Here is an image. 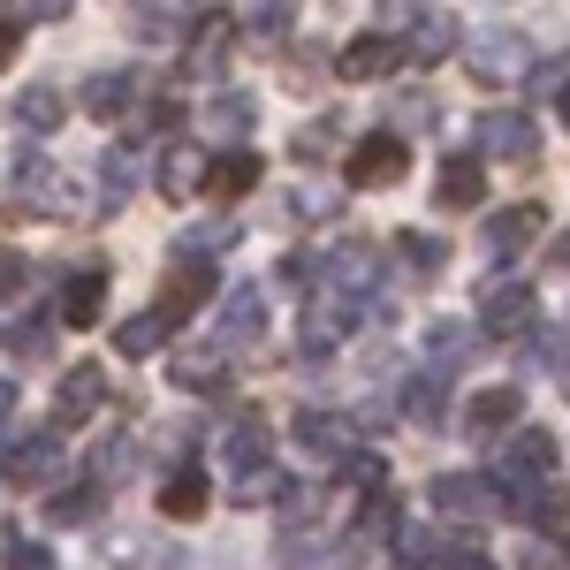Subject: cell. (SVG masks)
Segmentation results:
<instances>
[{
  "mask_svg": "<svg viewBox=\"0 0 570 570\" xmlns=\"http://www.w3.org/2000/svg\"><path fill=\"white\" fill-rule=\"evenodd\" d=\"M532 236H540V206H502V214H487L480 252H487V259H518Z\"/></svg>",
  "mask_w": 570,
  "mask_h": 570,
  "instance_id": "obj_12",
  "label": "cell"
},
{
  "mask_svg": "<svg viewBox=\"0 0 570 570\" xmlns=\"http://www.w3.org/2000/svg\"><path fill=\"white\" fill-rule=\"evenodd\" d=\"M115 556H122V570H190L183 548H160V540H153V548H115Z\"/></svg>",
  "mask_w": 570,
  "mask_h": 570,
  "instance_id": "obj_36",
  "label": "cell"
},
{
  "mask_svg": "<svg viewBox=\"0 0 570 570\" xmlns=\"http://www.w3.org/2000/svg\"><path fill=\"white\" fill-rule=\"evenodd\" d=\"M274 464H259V472H236V502H266V494H274Z\"/></svg>",
  "mask_w": 570,
  "mask_h": 570,
  "instance_id": "obj_42",
  "label": "cell"
},
{
  "mask_svg": "<svg viewBox=\"0 0 570 570\" xmlns=\"http://www.w3.org/2000/svg\"><path fill=\"white\" fill-rule=\"evenodd\" d=\"M61 464H69V456H61V434H31V441L8 449V480L16 487H53Z\"/></svg>",
  "mask_w": 570,
  "mask_h": 570,
  "instance_id": "obj_13",
  "label": "cell"
},
{
  "mask_svg": "<svg viewBox=\"0 0 570 570\" xmlns=\"http://www.w3.org/2000/svg\"><path fill=\"white\" fill-rule=\"evenodd\" d=\"M419 16H434V0H381V23H419Z\"/></svg>",
  "mask_w": 570,
  "mask_h": 570,
  "instance_id": "obj_44",
  "label": "cell"
},
{
  "mask_svg": "<svg viewBox=\"0 0 570 570\" xmlns=\"http://www.w3.org/2000/svg\"><path fill=\"white\" fill-rule=\"evenodd\" d=\"M61 115H69V99H61V85H23V91H16V122H23L31 137L61 130Z\"/></svg>",
  "mask_w": 570,
  "mask_h": 570,
  "instance_id": "obj_26",
  "label": "cell"
},
{
  "mask_svg": "<svg viewBox=\"0 0 570 570\" xmlns=\"http://www.w3.org/2000/svg\"><path fill=\"white\" fill-rule=\"evenodd\" d=\"M395 130H434V99L426 91H403L395 99Z\"/></svg>",
  "mask_w": 570,
  "mask_h": 570,
  "instance_id": "obj_41",
  "label": "cell"
},
{
  "mask_svg": "<svg viewBox=\"0 0 570 570\" xmlns=\"http://www.w3.org/2000/svg\"><path fill=\"white\" fill-rule=\"evenodd\" d=\"M289 8H297V0H252V16H244V23L266 31V39H282V31H289Z\"/></svg>",
  "mask_w": 570,
  "mask_h": 570,
  "instance_id": "obj_40",
  "label": "cell"
},
{
  "mask_svg": "<svg viewBox=\"0 0 570 570\" xmlns=\"http://www.w3.org/2000/svg\"><path fill=\"white\" fill-rule=\"evenodd\" d=\"M389 518H395L389 487H373V502H365V510H357V525H365V532H389Z\"/></svg>",
  "mask_w": 570,
  "mask_h": 570,
  "instance_id": "obj_43",
  "label": "cell"
},
{
  "mask_svg": "<svg viewBox=\"0 0 570 570\" xmlns=\"http://www.w3.org/2000/svg\"><path fill=\"white\" fill-rule=\"evenodd\" d=\"M99 403H107V373L99 365H69L61 373V389H53V434H77L99 419Z\"/></svg>",
  "mask_w": 570,
  "mask_h": 570,
  "instance_id": "obj_6",
  "label": "cell"
},
{
  "mask_svg": "<svg viewBox=\"0 0 570 570\" xmlns=\"http://www.w3.org/2000/svg\"><path fill=\"white\" fill-rule=\"evenodd\" d=\"M220 297V274L206 259H183L176 252V266H168V289H160V320L176 327V320H190V312H206Z\"/></svg>",
  "mask_w": 570,
  "mask_h": 570,
  "instance_id": "obj_5",
  "label": "cell"
},
{
  "mask_svg": "<svg viewBox=\"0 0 570 570\" xmlns=\"http://www.w3.org/2000/svg\"><path fill=\"white\" fill-rule=\"evenodd\" d=\"M206 502H214V487H206V472H190V464L160 480V518H198Z\"/></svg>",
  "mask_w": 570,
  "mask_h": 570,
  "instance_id": "obj_27",
  "label": "cell"
},
{
  "mask_svg": "<svg viewBox=\"0 0 570 570\" xmlns=\"http://www.w3.org/2000/svg\"><path fill=\"white\" fill-rule=\"evenodd\" d=\"M480 327L494 343H525L532 327H540V297H532V282H480Z\"/></svg>",
  "mask_w": 570,
  "mask_h": 570,
  "instance_id": "obj_3",
  "label": "cell"
},
{
  "mask_svg": "<svg viewBox=\"0 0 570 570\" xmlns=\"http://www.w3.org/2000/svg\"><path fill=\"white\" fill-rule=\"evenodd\" d=\"M107 510V487L99 480H77V487H53V525H91Z\"/></svg>",
  "mask_w": 570,
  "mask_h": 570,
  "instance_id": "obj_29",
  "label": "cell"
},
{
  "mask_svg": "<svg viewBox=\"0 0 570 570\" xmlns=\"http://www.w3.org/2000/svg\"><path fill=\"white\" fill-rule=\"evenodd\" d=\"M525 91H532V99H570V53H548V61H532Z\"/></svg>",
  "mask_w": 570,
  "mask_h": 570,
  "instance_id": "obj_35",
  "label": "cell"
},
{
  "mask_svg": "<svg viewBox=\"0 0 570 570\" xmlns=\"http://www.w3.org/2000/svg\"><path fill=\"white\" fill-rule=\"evenodd\" d=\"M69 8H77V0H8L0 16H16V23H61Z\"/></svg>",
  "mask_w": 570,
  "mask_h": 570,
  "instance_id": "obj_39",
  "label": "cell"
},
{
  "mask_svg": "<svg viewBox=\"0 0 570 570\" xmlns=\"http://www.w3.org/2000/svg\"><path fill=\"white\" fill-rule=\"evenodd\" d=\"M456 39H464V31H456V16H419V23H411V39H403V61H419V69H434V61H449V53H456Z\"/></svg>",
  "mask_w": 570,
  "mask_h": 570,
  "instance_id": "obj_21",
  "label": "cell"
},
{
  "mask_svg": "<svg viewBox=\"0 0 570 570\" xmlns=\"http://www.w3.org/2000/svg\"><path fill=\"white\" fill-rule=\"evenodd\" d=\"M434 510H449V518H487V510H502V494H494V480L441 472V480H434Z\"/></svg>",
  "mask_w": 570,
  "mask_h": 570,
  "instance_id": "obj_19",
  "label": "cell"
},
{
  "mask_svg": "<svg viewBox=\"0 0 570 570\" xmlns=\"http://www.w3.org/2000/svg\"><path fill=\"white\" fill-rule=\"evenodd\" d=\"M115 343H122V357H153L160 343H168V320H160V305H153V312H130Z\"/></svg>",
  "mask_w": 570,
  "mask_h": 570,
  "instance_id": "obj_32",
  "label": "cell"
},
{
  "mask_svg": "<svg viewBox=\"0 0 570 570\" xmlns=\"http://www.w3.org/2000/svg\"><path fill=\"white\" fill-rule=\"evenodd\" d=\"M16 31H23V23H16V16H0V69H8V61H16V46H23Z\"/></svg>",
  "mask_w": 570,
  "mask_h": 570,
  "instance_id": "obj_47",
  "label": "cell"
},
{
  "mask_svg": "<svg viewBox=\"0 0 570 570\" xmlns=\"http://www.w3.org/2000/svg\"><path fill=\"white\" fill-rule=\"evenodd\" d=\"M395 556H403V570L441 563V525H395Z\"/></svg>",
  "mask_w": 570,
  "mask_h": 570,
  "instance_id": "obj_34",
  "label": "cell"
},
{
  "mask_svg": "<svg viewBox=\"0 0 570 570\" xmlns=\"http://www.w3.org/2000/svg\"><path fill=\"white\" fill-rule=\"evenodd\" d=\"M464 61H472L480 85H525L532 77V39L510 31V23H494V31H472V39H464Z\"/></svg>",
  "mask_w": 570,
  "mask_h": 570,
  "instance_id": "obj_2",
  "label": "cell"
},
{
  "mask_svg": "<svg viewBox=\"0 0 570 570\" xmlns=\"http://www.w3.org/2000/svg\"><path fill=\"white\" fill-rule=\"evenodd\" d=\"M228 46H236V16H228V8H206V16L190 23L183 69H190V77H220V69H228Z\"/></svg>",
  "mask_w": 570,
  "mask_h": 570,
  "instance_id": "obj_7",
  "label": "cell"
},
{
  "mask_svg": "<svg viewBox=\"0 0 570 570\" xmlns=\"http://www.w3.org/2000/svg\"><path fill=\"white\" fill-rule=\"evenodd\" d=\"M395 259L411 266V274H441V266H449V244H441V236H419V228H411V236H395Z\"/></svg>",
  "mask_w": 570,
  "mask_h": 570,
  "instance_id": "obj_33",
  "label": "cell"
},
{
  "mask_svg": "<svg viewBox=\"0 0 570 570\" xmlns=\"http://www.w3.org/2000/svg\"><path fill=\"white\" fill-rule=\"evenodd\" d=\"M122 472H130V441H99V456H91V480L115 487Z\"/></svg>",
  "mask_w": 570,
  "mask_h": 570,
  "instance_id": "obj_38",
  "label": "cell"
},
{
  "mask_svg": "<svg viewBox=\"0 0 570 570\" xmlns=\"http://www.w3.org/2000/svg\"><path fill=\"white\" fill-rule=\"evenodd\" d=\"M297 449H312V456H357V419L351 411H327V403H312V411H297Z\"/></svg>",
  "mask_w": 570,
  "mask_h": 570,
  "instance_id": "obj_8",
  "label": "cell"
},
{
  "mask_svg": "<svg viewBox=\"0 0 570 570\" xmlns=\"http://www.w3.org/2000/svg\"><path fill=\"white\" fill-rule=\"evenodd\" d=\"M525 570H556V548H548V540H532V548H525Z\"/></svg>",
  "mask_w": 570,
  "mask_h": 570,
  "instance_id": "obj_48",
  "label": "cell"
},
{
  "mask_svg": "<svg viewBox=\"0 0 570 570\" xmlns=\"http://www.w3.org/2000/svg\"><path fill=\"white\" fill-rule=\"evenodd\" d=\"M0 556H8V570H46V548H31V540H8Z\"/></svg>",
  "mask_w": 570,
  "mask_h": 570,
  "instance_id": "obj_45",
  "label": "cell"
},
{
  "mask_svg": "<svg viewBox=\"0 0 570 570\" xmlns=\"http://www.w3.org/2000/svg\"><path fill=\"white\" fill-rule=\"evenodd\" d=\"M464 426H472V434H518V426H525V395L518 389H487V395H472V411H464Z\"/></svg>",
  "mask_w": 570,
  "mask_h": 570,
  "instance_id": "obj_20",
  "label": "cell"
},
{
  "mask_svg": "<svg viewBox=\"0 0 570 570\" xmlns=\"http://www.w3.org/2000/svg\"><path fill=\"white\" fill-rule=\"evenodd\" d=\"M563 122H570V99H563Z\"/></svg>",
  "mask_w": 570,
  "mask_h": 570,
  "instance_id": "obj_51",
  "label": "cell"
},
{
  "mask_svg": "<svg viewBox=\"0 0 570 570\" xmlns=\"http://www.w3.org/2000/svg\"><path fill=\"white\" fill-rule=\"evenodd\" d=\"M532 153H540V122H532L525 107H487L480 115L472 160H487V168H525Z\"/></svg>",
  "mask_w": 570,
  "mask_h": 570,
  "instance_id": "obj_1",
  "label": "cell"
},
{
  "mask_svg": "<svg viewBox=\"0 0 570 570\" xmlns=\"http://www.w3.org/2000/svg\"><path fill=\"white\" fill-rule=\"evenodd\" d=\"M252 122H259V107H252V99H236V91L206 107V130L228 137V145H252Z\"/></svg>",
  "mask_w": 570,
  "mask_h": 570,
  "instance_id": "obj_30",
  "label": "cell"
},
{
  "mask_svg": "<svg viewBox=\"0 0 570 570\" xmlns=\"http://www.w3.org/2000/svg\"><path fill=\"white\" fill-rule=\"evenodd\" d=\"M236 236H244V220H236V214L198 220V228L183 236V259H214V252H228V244H236Z\"/></svg>",
  "mask_w": 570,
  "mask_h": 570,
  "instance_id": "obj_31",
  "label": "cell"
},
{
  "mask_svg": "<svg viewBox=\"0 0 570 570\" xmlns=\"http://www.w3.org/2000/svg\"><path fill=\"white\" fill-rule=\"evenodd\" d=\"M137 99H145V77H130V69H99L85 85V115L91 122H130Z\"/></svg>",
  "mask_w": 570,
  "mask_h": 570,
  "instance_id": "obj_10",
  "label": "cell"
},
{
  "mask_svg": "<svg viewBox=\"0 0 570 570\" xmlns=\"http://www.w3.org/2000/svg\"><path fill=\"white\" fill-rule=\"evenodd\" d=\"M61 327H91V320H99V312H107V274H99V266H77V274H69V282H61Z\"/></svg>",
  "mask_w": 570,
  "mask_h": 570,
  "instance_id": "obj_18",
  "label": "cell"
},
{
  "mask_svg": "<svg viewBox=\"0 0 570 570\" xmlns=\"http://www.w3.org/2000/svg\"><path fill=\"white\" fill-rule=\"evenodd\" d=\"M403 419L426 426V434H441V426H449V381H441V373H411V381H403Z\"/></svg>",
  "mask_w": 570,
  "mask_h": 570,
  "instance_id": "obj_23",
  "label": "cell"
},
{
  "mask_svg": "<svg viewBox=\"0 0 570 570\" xmlns=\"http://www.w3.org/2000/svg\"><path fill=\"white\" fill-rule=\"evenodd\" d=\"M137 183H145V168H137L130 145H115V153H99V214H115V206H130Z\"/></svg>",
  "mask_w": 570,
  "mask_h": 570,
  "instance_id": "obj_24",
  "label": "cell"
},
{
  "mask_svg": "<svg viewBox=\"0 0 570 570\" xmlns=\"http://www.w3.org/2000/svg\"><path fill=\"white\" fill-rule=\"evenodd\" d=\"M153 183H160V198H198V190H206V153H198V145H168V153H160V168H153Z\"/></svg>",
  "mask_w": 570,
  "mask_h": 570,
  "instance_id": "obj_17",
  "label": "cell"
},
{
  "mask_svg": "<svg viewBox=\"0 0 570 570\" xmlns=\"http://www.w3.org/2000/svg\"><path fill=\"white\" fill-rule=\"evenodd\" d=\"M548 259H556V266H570V236H556V244H548Z\"/></svg>",
  "mask_w": 570,
  "mask_h": 570,
  "instance_id": "obj_50",
  "label": "cell"
},
{
  "mask_svg": "<svg viewBox=\"0 0 570 570\" xmlns=\"http://www.w3.org/2000/svg\"><path fill=\"white\" fill-rule=\"evenodd\" d=\"M327 137H335L327 122H312V130H297V160H305V153H327Z\"/></svg>",
  "mask_w": 570,
  "mask_h": 570,
  "instance_id": "obj_46",
  "label": "cell"
},
{
  "mask_svg": "<svg viewBox=\"0 0 570 570\" xmlns=\"http://www.w3.org/2000/svg\"><path fill=\"white\" fill-rule=\"evenodd\" d=\"M282 570H357L351 540H282Z\"/></svg>",
  "mask_w": 570,
  "mask_h": 570,
  "instance_id": "obj_25",
  "label": "cell"
},
{
  "mask_svg": "<svg viewBox=\"0 0 570 570\" xmlns=\"http://www.w3.org/2000/svg\"><path fill=\"white\" fill-rule=\"evenodd\" d=\"M282 518H289V540L312 532V518H320V487H289V494H282Z\"/></svg>",
  "mask_w": 570,
  "mask_h": 570,
  "instance_id": "obj_37",
  "label": "cell"
},
{
  "mask_svg": "<svg viewBox=\"0 0 570 570\" xmlns=\"http://www.w3.org/2000/svg\"><path fill=\"white\" fill-rule=\"evenodd\" d=\"M434 198L449 206V214H472L487 198V160H472V153H456V160H441V176H434Z\"/></svg>",
  "mask_w": 570,
  "mask_h": 570,
  "instance_id": "obj_15",
  "label": "cell"
},
{
  "mask_svg": "<svg viewBox=\"0 0 570 570\" xmlns=\"http://www.w3.org/2000/svg\"><path fill=\"white\" fill-rule=\"evenodd\" d=\"M441 570H494V563H487V556H472V548H464V556H449V563H441Z\"/></svg>",
  "mask_w": 570,
  "mask_h": 570,
  "instance_id": "obj_49",
  "label": "cell"
},
{
  "mask_svg": "<svg viewBox=\"0 0 570 570\" xmlns=\"http://www.w3.org/2000/svg\"><path fill=\"white\" fill-rule=\"evenodd\" d=\"M395 61H403V39H389V31H357V39L335 53V69H343L351 85H365V77H389Z\"/></svg>",
  "mask_w": 570,
  "mask_h": 570,
  "instance_id": "obj_14",
  "label": "cell"
},
{
  "mask_svg": "<svg viewBox=\"0 0 570 570\" xmlns=\"http://www.w3.org/2000/svg\"><path fill=\"white\" fill-rule=\"evenodd\" d=\"M259 327H266V297H259V289H228V297H220V335H214V351H244Z\"/></svg>",
  "mask_w": 570,
  "mask_h": 570,
  "instance_id": "obj_16",
  "label": "cell"
},
{
  "mask_svg": "<svg viewBox=\"0 0 570 570\" xmlns=\"http://www.w3.org/2000/svg\"><path fill=\"white\" fill-rule=\"evenodd\" d=\"M403 168H411V153H403V137H395V130L351 145V160H343V176H351L357 190H395V183H403Z\"/></svg>",
  "mask_w": 570,
  "mask_h": 570,
  "instance_id": "obj_4",
  "label": "cell"
},
{
  "mask_svg": "<svg viewBox=\"0 0 570 570\" xmlns=\"http://www.w3.org/2000/svg\"><path fill=\"white\" fill-rule=\"evenodd\" d=\"M168 373H176V389L206 395V389H220V381H228V351H214V343H206V351H183Z\"/></svg>",
  "mask_w": 570,
  "mask_h": 570,
  "instance_id": "obj_28",
  "label": "cell"
},
{
  "mask_svg": "<svg viewBox=\"0 0 570 570\" xmlns=\"http://www.w3.org/2000/svg\"><path fill=\"white\" fill-rule=\"evenodd\" d=\"M472 351H480V327L472 320H426V373H464L472 365Z\"/></svg>",
  "mask_w": 570,
  "mask_h": 570,
  "instance_id": "obj_11",
  "label": "cell"
},
{
  "mask_svg": "<svg viewBox=\"0 0 570 570\" xmlns=\"http://www.w3.org/2000/svg\"><path fill=\"white\" fill-rule=\"evenodd\" d=\"M16 198L39 206V214H61V206H69V183L46 168V153H23V160H16Z\"/></svg>",
  "mask_w": 570,
  "mask_h": 570,
  "instance_id": "obj_22",
  "label": "cell"
},
{
  "mask_svg": "<svg viewBox=\"0 0 570 570\" xmlns=\"http://www.w3.org/2000/svg\"><path fill=\"white\" fill-rule=\"evenodd\" d=\"M259 153H252V145H228V153H214V160H206V198H220V206H236V198H252V190H259Z\"/></svg>",
  "mask_w": 570,
  "mask_h": 570,
  "instance_id": "obj_9",
  "label": "cell"
}]
</instances>
